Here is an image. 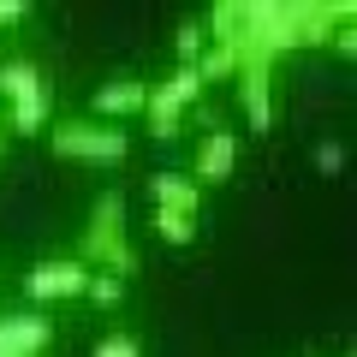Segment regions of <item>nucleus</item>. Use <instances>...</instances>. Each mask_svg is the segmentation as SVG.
<instances>
[{
  "label": "nucleus",
  "instance_id": "nucleus-1",
  "mask_svg": "<svg viewBox=\"0 0 357 357\" xmlns=\"http://www.w3.org/2000/svg\"><path fill=\"white\" fill-rule=\"evenodd\" d=\"M77 262L89 268V274H119L126 280L131 268H137V256H131L126 244V203H119L114 191L96 203V215H89V238H84V256Z\"/></svg>",
  "mask_w": 357,
  "mask_h": 357
},
{
  "label": "nucleus",
  "instance_id": "nucleus-2",
  "mask_svg": "<svg viewBox=\"0 0 357 357\" xmlns=\"http://www.w3.org/2000/svg\"><path fill=\"white\" fill-rule=\"evenodd\" d=\"M54 155H66V161H126L131 155V137L114 126H89V119H60V126L48 131Z\"/></svg>",
  "mask_w": 357,
  "mask_h": 357
},
{
  "label": "nucleus",
  "instance_id": "nucleus-3",
  "mask_svg": "<svg viewBox=\"0 0 357 357\" xmlns=\"http://www.w3.org/2000/svg\"><path fill=\"white\" fill-rule=\"evenodd\" d=\"M197 102H203V77H197V66H178L173 77L149 84L143 119H149L155 137H178V114H185V107H197Z\"/></svg>",
  "mask_w": 357,
  "mask_h": 357
},
{
  "label": "nucleus",
  "instance_id": "nucleus-4",
  "mask_svg": "<svg viewBox=\"0 0 357 357\" xmlns=\"http://www.w3.org/2000/svg\"><path fill=\"white\" fill-rule=\"evenodd\" d=\"M84 286H89V268L77 256H54V262L30 268L24 292H30V304H54V298H84Z\"/></svg>",
  "mask_w": 357,
  "mask_h": 357
},
{
  "label": "nucleus",
  "instance_id": "nucleus-5",
  "mask_svg": "<svg viewBox=\"0 0 357 357\" xmlns=\"http://www.w3.org/2000/svg\"><path fill=\"white\" fill-rule=\"evenodd\" d=\"M232 167H238V131H208L203 149H197L191 185L197 191H203V185H220V178H232Z\"/></svg>",
  "mask_w": 357,
  "mask_h": 357
},
{
  "label": "nucleus",
  "instance_id": "nucleus-6",
  "mask_svg": "<svg viewBox=\"0 0 357 357\" xmlns=\"http://www.w3.org/2000/svg\"><path fill=\"white\" fill-rule=\"evenodd\" d=\"M0 345L13 357H42L54 345V321L36 316V310H24V316H0Z\"/></svg>",
  "mask_w": 357,
  "mask_h": 357
},
{
  "label": "nucleus",
  "instance_id": "nucleus-7",
  "mask_svg": "<svg viewBox=\"0 0 357 357\" xmlns=\"http://www.w3.org/2000/svg\"><path fill=\"white\" fill-rule=\"evenodd\" d=\"M143 102H149V84H137V77H119V84L96 89V119H126V114H143Z\"/></svg>",
  "mask_w": 357,
  "mask_h": 357
},
{
  "label": "nucleus",
  "instance_id": "nucleus-8",
  "mask_svg": "<svg viewBox=\"0 0 357 357\" xmlns=\"http://www.w3.org/2000/svg\"><path fill=\"white\" fill-rule=\"evenodd\" d=\"M268 84H274V77H268L262 66L238 72V89H244V119H250V131H268V126H274V96H268Z\"/></svg>",
  "mask_w": 357,
  "mask_h": 357
},
{
  "label": "nucleus",
  "instance_id": "nucleus-9",
  "mask_svg": "<svg viewBox=\"0 0 357 357\" xmlns=\"http://www.w3.org/2000/svg\"><path fill=\"white\" fill-rule=\"evenodd\" d=\"M155 208H161V215H191V220H197L203 191H197L185 173H161V178H155Z\"/></svg>",
  "mask_w": 357,
  "mask_h": 357
},
{
  "label": "nucleus",
  "instance_id": "nucleus-10",
  "mask_svg": "<svg viewBox=\"0 0 357 357\" xmlns=\"http://www.w3.org/2000/svg\"><path fill=\"white\" fill-rule=\"evenodd\" d=\"M42 89V72L30 60H0V102H24Z\"/></svg>",
  "mask_w": 357,
  "mask_h": 357
},
{
  "label": "nucleus",
  "instance_id": "nucleus-11",
  "mask_svg": "<svg viewBox=\"0 0 357 357\" xmlns=\"http://www.w3.org/2000/svg\"><path fill=\"white\" fill-rule=\"evenodd\" d=\"M42 126H48V84L24 102H13V119H6V131H18V137H36Z\"/></svg>",
  "mask_w": 357,
  "mask_h": 357
},
{
  "label": "nucleus",
  "instance_id": "nucleus-12",
  "mask_svg": "<svg viewBox=\"0 0 357 357\" xmlns=\"http://www.w3.org/2000/svg\"><path fill=\"white\" fill-rule=\"evenodd\" d=\"M197 77H203V84H220V77H238V54H232V48H215V42H208V48L197 54Z\"/></svg>",
  "mask_w": 357,
  "mask_h": 357
},
{
  "label": "nucleus",
  "instance_id": "nucleus-13",
  "mask_svg": "<svg viewBox=\"0 0 357 357\" xmlns=\"http://www.w3.org/2000/svg\"><path fill=\"white\" fill-rule=\"evenodd\" d=\"M84 298H96V304H102V310H114L119 298H126V280H119V274H89Z\"/></svg>",
  "mask_w": 357,
  "mask_h": 357
},
{
  "label": "nucleus",
  "instance_id": "nucleus-14",
  "mask_svg": "<svg viewBox=\"0 0 357 357\" xmlns=\"http://www.w3.org/2000/svg\"><path fill=\"white\" fill-rule=\"evenodd\" d=\"M155 232H161L167 244H191L197 238V220L191 215H161V208H155Z\"/></svg>",
  "mask_w": 357,
  "mask_h": 357
},
{
  "label": "nucleus",
  "instance_id": "nucleus-15",
  "mask_svg": "<svg viewBox=\"0 0 357 357\" xmlns=\"http://www.w3.org/2000/svg\"><path fill=\"white\" fill-rule=\"evenodd\" d=\"M89 357H143V345L131 340V333H107V340H96Z\"/></svg>",
  "mask_w": 357,
  "mask_h": 357
},
{
  "label": "nucleus",
  "instance_id": "nucleus-16",
  "mask_svg": "<svg viewBox=\"0 0 357 357\" xmlns=\"http://www.w3.org/2000/svg\"><path fill=\"white\" fill-rule=\"evenodd\" d=\"M208 48V36H203V24H185L178 30V66H197V54Z\"/></svg>",
  "mask_w": 357,
  "mask_h": 357
},
{
  "label": "nucleus",
  "instance_id": "nucleus-17",
  "mask_svg": "<svg viewBox=\"0 0 357 357\" xmlns=\"http://www.w3.org/2000/svg\"><path fill=\"white\" fill-rule=\"evenodd\" d=\"M316 167H321V173H340V167H345V149H340V143H316Z\"/></svg>",
  "mask_w": 357,
  "mask_h": 357
},
{
  "label": "nucleus",
  "instance_id": "nucleus-18",
  "mask_svg": "<svg viewBox=\"0 0 357 357\" xmlns=\"http://www.w3.org/2000/svg\"><path fill=\"white\" fill-rule=\"evenodd\" d=\"M18 18H24V0H0V30L18 24Z\"/></svg>",
  "mask_w": 357,
  "mask_h": 357
},
{
  "label": "nucleus",
  "instance_id": "nucleus-19",
  "mask_svg": "<svg viewBox=\"0 0 357 357\" xmlns=\"http://www.w3.org/2000/svg\"><path fill=\"white\" fill-rule=\"evenodd\" d=\"M0 143H6V119H0Z\"/></svg>",
  "mask_w": 357,
  "mask_h": 357
},
{
  "label": "nucleus",
  "instance_id": "nucleus-20",
  "mask_svg": "<svg viewBox=\"0 0 357 357\" xmlns=\"http://www.w3.org/2000/svg\"><path fill=\"white\" fill-rule=\"evenodd\" d=\"M345 357H351V351H345Z\"/></svg>",
  "mask_w": 357,
  "mask_h": 357
}]
</instances>
